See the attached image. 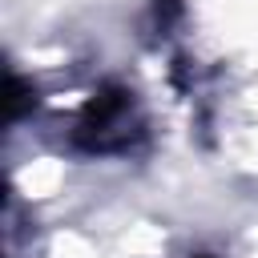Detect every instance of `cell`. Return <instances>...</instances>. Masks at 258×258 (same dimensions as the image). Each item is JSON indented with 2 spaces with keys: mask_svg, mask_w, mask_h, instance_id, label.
<instances>
[{
  "mask_svg": "<svg viewBox=\"0 0 258 258\" xmlns=\"http://www.w3.org/2000/svg\"><path fill=\"white\" fill-rule=\"evenodd\" d=\"M141 137H145V113H141L137 97L117 85L93 93V101L81 109V117L73 125V145L85 153H97V157L129 153Z\"/></svg>",
  "mask_w": 258,
  "mask_h": 258,
  "instance_id": "6da1fadb",
  "label": "cell"
},
{
  "mask_svg": "<svg viewBox=\"0 0 258 258\" xmlns=\"http://www.w3.org/2000/svg\"><path fill=\"white\" fill-rule=\"evenodd\" d=\"M24 109H32V93L24 89V81H20L16 73H8V97H4V113H8V121H20Z\"/></svg>",
  "mask_w": 258,
  "mask_h": 258,
  "instance_id": "7a4b0ae2",
  "label": "cell"
},
{
  "mask_svg": "<svg viewBox=\"0 0 258 258\" xmlns=\"http://www.w3.org/2000/svg\"><path fill=\"white\" fill-rule=\"evenodd\" d=\"M198 258H210V254H198Z\"/></svg>",
  "mask_w": 258,
  "mask_h": 258,
  "instance_id": "3957f363",
  "label": "cell"
}]
</instances>
